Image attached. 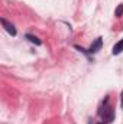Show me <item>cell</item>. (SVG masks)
I'll return each mask as SVG.
<instances>
[{
	"label": "cell",
	"instance_id": "8992f818",
	"mask_svg": "<svg viewBox=\"0 0 123 124\" xmlns=\"http://www.w3.org/2000/svg\"><path fill=\"white\" fill-rule=\"evenodd\" d=\"M74 48H75V49H78L80 52H83V54H84V55H86L90 61H93V59H91V55L88 54V49H84V48H81V46H78V45H74Z\"/></svg>",
	"mask_w": 123,
	"mask_h": 124
},
{
	"label": "cell",
	"instance_id": "52a82bcc",
	"mask_svg": "<svg viewBox=\"0 0 123 124\" xmlns=\"http://www.w3.org/2000/svg\"><path fill=\"white\" fill-rule=\"evenodd\" d=\"M114 16H116V17H122L123 16V3H120V4L116 7V10H114Z\"/></svg>",
	"mask_w": 123,
	"mask_h": 124
},
{
	"label": "cell",
	"instance_id": "3957f363",
	"mask_svg": "<svg viewBox=\"0 0 123 124\" xmlns=\"http://www.w3.org/2000/svg\"><path fill=\"white\" fill-rule=\"evenodd\" d=\"M0 22H1V25H3V28H4V31L7 32L9 35H12V36H16V28L13 26V23H10V22H7L4 17H1L0 19Z\"/></svg>",
	"mask_w": 123,
	"mask_h": 124
},
{
	"label": "cell",
	"instance_id": "277c9868",
	"mask_svg": "<svg viewBox=\"0 0 123 124\" xmlns=\"http://www.w3.org/2000/svg\"><path fill=\"white\" fill-rule=\"evenodd\" d=\"M25 38H26V39H28L31 43H35L36 46H41V45H42V40H41L38 36L32 35V33H26V35H25Z\"/></svg>",
	"mask_w": 123,
	"mask_h": 124
},
{
	"label": "cell",
	"instance_id": "5b68a950",
	"mask_svg": "<svg viewBox=\"0 0 123 124\" xmlns=\"http://www.w3.org/2000/svg\"><path fill=\"white\" fill-rule=\"evenodd\" d=\"M122 52H123V39H120V40L113 46L112 54H113V55H119V54H122Z\"/></svg>",
	"mask_w": 123,
	"mask_h": 124
},
{
	"label": "cell",
	"instance_id": "ba28073f",
	"mask_svg": "<svg viewBox=\"0 0 123 124\" xmlns=\"http://www.w3.org/2000/svg\"><path fill=\"white\" fill-rule=\"evenodd\" d=\"M96 124H104V123H96Z\"/></svg>",
	"mask_w": 123,
	"mask_h": 124
},
{
	"label": "cell",
	"instance_id": "6da1fadb",
	"mask_svg": "<svg viewBox=\"0 0 123 124\" xmlns=\"http://www.w3.org/2000/svg\"><path fill=\"white\" fill-rule=\"evenodd\" d=\"M98 114L107 121V123H112L114 120V108L112 105H103L100 110H98Z\"/></svg>",
	"mask_w": 123,
	"mask_h": 124
},
{
	"label": "cell",
	"instance_id": "7a4b0ae2",
	"mask_svg": "<svg viewBox=\"0 0 123 124\" xmlns=\"http://www.w3.org/2000/svg\"><path fill=\"white\" fill-rule=\"evenodd\" d=\"M101 46H103V38H101V36H98V38H97V39L91 43V46L88 48V54H90V55L97 54V52L101 49Z\"/></svg>",
	"mask_w": 123,
	"mask_h": 124
}]
</instances>
